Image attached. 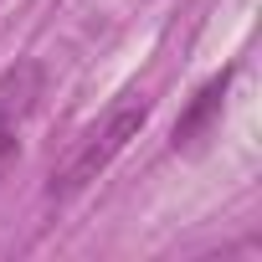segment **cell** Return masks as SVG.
<instances>
[{"instance_id": "obj_1", "label": "cell", "mask_w": 262, "mask_h": 262, "mask_svg": "<svg viewBox=\"0 0 262 262\" xmlns=\"http://www.w3.org/2000/svg\"><path fill=\"white\" fill-rule=\"evenodd\" d=\"M144 118H149V98L144 93H128V98H118L88 134L77 139V149L62 160V170H52V195L57 201H67V195H77V190H88L123 149H128V139H139V128H144Z\"/></svg>"}, {"instance_id": "obj_2", "label": "cell", "mask_w": 262, "mask_h": 262, "mask_svg": "<svg viewBox=\"0 0 262 262\" xmlns=\"http://www.w3.org/2000/svg\"><path fill=\"white\" fill-rule=\"evenodd\" d=\"M36 98H41V62H16L0 72V160L16 155L21 123L31 118Z\"/></svg>"}, {"instance_id": "obj_3", "label": "cell", "mask_w": 262, "mask_h": 262, "mask_svg": "<svg viewBox=\"0 0 262 262\" xmlns=\"http://www.w3.org/2000/svg\"><path fill=\"white\" fill-rule=\"evenodd\" d=\"M221 93H226V77H216V82H206V88L195 93V103H190L185 118L175 123V144H195V134L221 113Z\"/></svg>"}]
</instances>
